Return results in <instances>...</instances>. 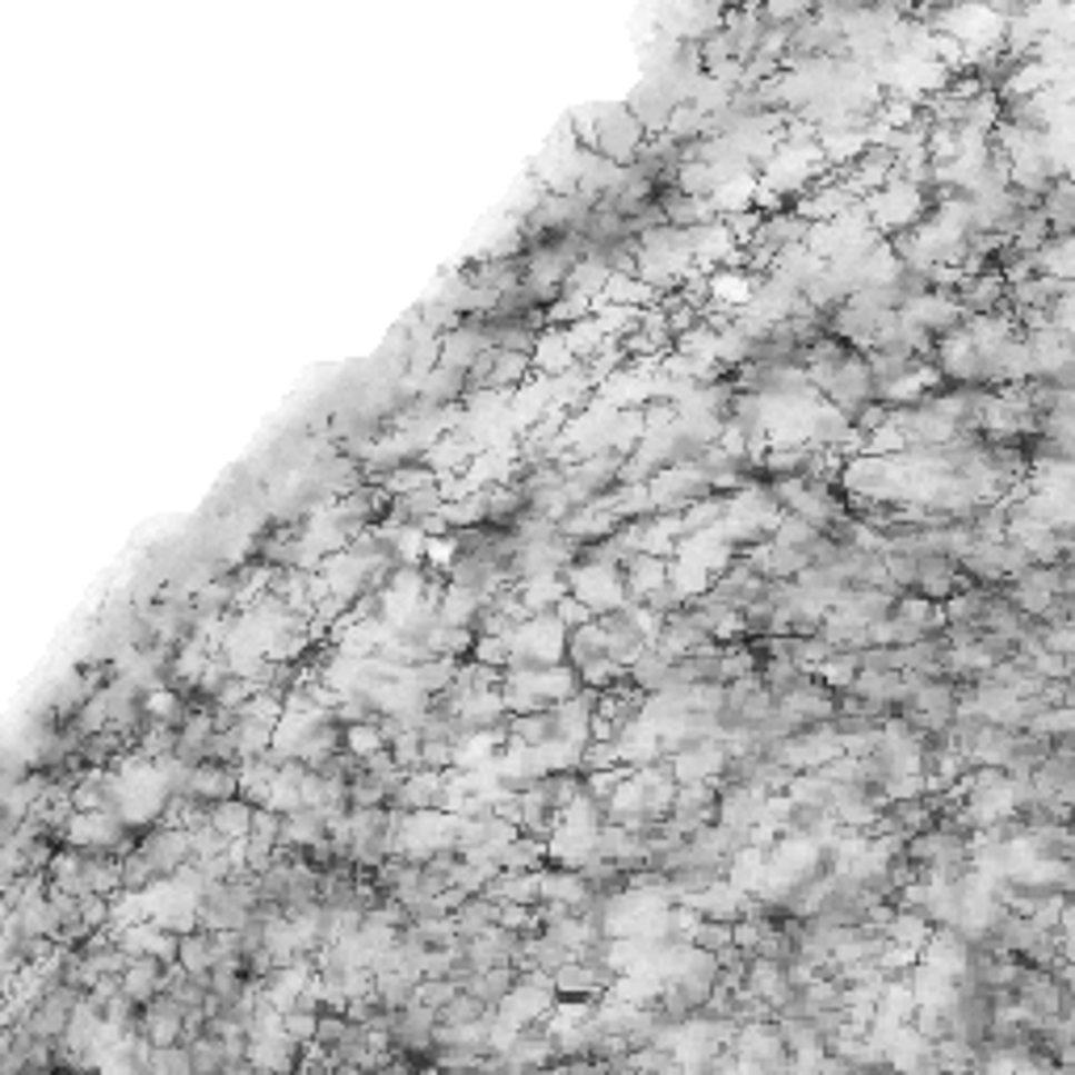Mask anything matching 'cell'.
I'll list each match as a JSON object with an SVG mask.
<instances>
[{
  "instance_id": "4",
  "label": "cell",
  "mask_w": 1075,
  "mask_h": 1075,
  "mask_svg": "<svg viewBox=\"0 0 1075 1075\" xmlns=\"http://www.w3.org/2000/svg\"><path fill=\"white\" fill-rule=\"evenodd\" d=\"M450 916L462 937H475V933H484V928H491L496 920H500V899H491V895H484V890H475V895H467L462 904L454 907Z\"/></svg>"
},
{
  "instance_id": "7",
  "label": "cell",
  "mask_w": 1075,
  "mask_h": 1075,
  "mask_svg": "<svg viewBox=\"0 0 1075 1075\" xmlns=\"http://www.w3.org/2000/svg\"><path fill=\"white\" fill-rule=\"evenodd\" d=\"M1042 647L1055 651V656H1072L1075 651V626L1058 623V626H1042Z\"/></svg>"
},
{
  "instance_id": "3",
  "label": "cell",
  "mask_w": 1075,
  "mask_h": 1075,
  "mask_svg": "<svg viewBox=\"0 0 1075 1075\" xmlns=\"http://www.w3.org/2000/svg\"><path fill=\"white\" fill-rule=\"evenodd\" d=\"M207 824L215 832H223L227 840H245L248 828H252V803L231 794V798H219V803H207Z\"/></svg>"
},
{
  "instance_id": "1",
  "label": "cell",
  "mask_w": 1075,
  "mask_h": 1075,
  "mask_svg": "<svg viewBox=\"0 0 1075 1075\" xmlns=\"http://www.w3.org/2000/svg\"><path fill=\"white\" fill-rule=\"evenodd\" d=\"M135 849L148 857V866L156 878H172V874L189 862V828H172V824H165L160 832H151L148 840H139Z\"/></svg>"
},
{
  "instance_id": "2",
  "label": "cell",
  "mask_w": 1075,
  "mask_h": 1075,
  "mask_svg": "<svg viewBox=\"0 0 1075 1075\" xmlns=\"http://www.w3.org/2000/svg\"><path fill=\"white\" fill-rule=\"evenodd\" d=\"M118 983H122V992L135 1004H148L160 992V983H165V963L151 958V954H135L131 963H127V971L118 975Z\"/></svg>"
},
{
  "instance_id": "6",
  "label": "cell",
  "mask_w": 1075,
  "mask_h": 1075,
  "mask_svg": "<svg viewBox=\"0 0 1075 1075\" xmlns=\"http://www.w3.org/2000/svg\"><path fill=\"white\" fill-rule=\"evenodd\" d=\"M727 942H731V925H727V920H706V916H701L698 928H694V945L715 954V949H723Z\"/></svg>"
},
{
  "instance_id": "5",
  "label": "cell",
  "mask_w": 1075,
  "mask_h": 1075,
  "mask_svg": "<svg viewBox=\"0 0 1075 1075\" xmlns=\"http://www.w3.org/2000/svg\"><path fill=\"white\" fill-rule=\"evenodd\" d=\"M597 656H605V630L601 623L593 618V623L576 626V630H567L564 639V664H571V668H585L588 660H597Z\"/></svg>"
}]
</instances>
